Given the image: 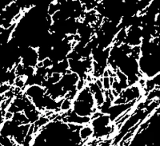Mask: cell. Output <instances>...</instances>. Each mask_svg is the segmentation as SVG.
Instances as JSON below:
<instances>
[{
	"label": "cell",
	"mask_w": 160,
	"mask_h": 146,
	"mask_svg": "<svg viewBox=\"0 0 160 146\" xmlns=\"http://www.w3.org/2000/svg\"><path fill=\"white\" fill-rule=\"evenodd\" d=\"M90 124L92 127L94 131L93 137L95 138H103L109 137L112 133L113 126L111 125L112 121L110 118L109 115L102 113L95 112L91 117Z\"/></svg>",
	"instance_id": "6da1fadb"
},
{
	"label": "cell",
	"mask_w": 160,
	"mask_h": 146,
	"mask_svg": "<svg viewBox=\"0 0 160 146\" xmlns=\"http://www.w3.org/2000/svg\"><path fill=\"white\" fill-rule=\"evenodd\" d=\"M46 94V89L42 85L34 84V85H27L25 90V96L31 101L39 111L43 110V100Z\"/></svg>",
	"instance_id": "7a4b0ae2"
},
{
	"label": "cell",
	"mask_w": 160,
	"mask_h": 146,
	"mask_svg": "<svg viewBox=\"0 0 160 146\" xmlns=\"http://www.w3.org/2000/svg\"><path fill=\"white\" fill-rule=\"evenodd\" d=\"M20 49V63L25 67L36 68L39 62L37 48L31 46H21Z\"/></svg>",
	"instance_id": "3957f363"
},
{
	"label": "cell",
	"mask_w": 160,
	"mask_h": 146,
	"mask_svg": "<svg viewBox=\"0 0 160 146\" xmlns=\"http://www.w3.org/2000/svg\"><path fill=\"white\" fill-rule=\"evenodd\" d=\"M142 91L136 84L131 85L122 90L118 94V98L113 101V103H128L137 101L141 97Z\"/></svg>",
	"instance_id": "277c9868"
},
{
	"label": "cell",
	"mask_w": 160,
	"mask_h": 146,
	"mask_svg": "<svg viewBox=\"0 0 160 146\" xmlns=\"http://www.w3.org/2000/svg\"><path fill=\"white\" fill-rule=\"evenodd\" d=\"M71 110L75 114L81 117H91V116L96 112V106H95V104L88 102V101L74 99L72 101Z\"/></svg>",
	"instance_id": "5b68a950"
},
{
	"label": "cell",
	"mask_w": 160,
	"mask_h": 146,
	"mask_svg": "<svg viewBox=\"0 0 160 146\" xmlns=\"http://www.w3.org/2000/svg\"><path fill=\"white\" fill-rule=\"evenodd\" d=\"M136 101L128 103H113L107 111V114H108L112 121H117L120 117L124 115L126 112H128L135 105Z\"/></svg>",
	"instance_id": "8992f818"
},
{
	"label": "cell",
	"mask_w": 160,
	"mask_h": 146,
	"mask_svg": "<svg viewBox=\"0 0 160 146\" xmlns=\"http://www.w3.org/2000/svg\"><path fill=\"white\" fill-rule=\"evenodd\" d=\"M18 123L12 119L5 120L0 127V136L2 137H8L12 138L15 134L17 127L18 126Z\"/></svg>",
	"instance_id": "52a82bcc"
},
{
	"label": "cell",
	"mask_w": 160,
	"mask_h": 146,
	"mask_svg": "<svg viewBox=\"0 0 160 146\" xmlns=\"http://www.w3.org/2000/svg\"><path fill=\"white\" fill-rule=\"evenodd\" d=\"M79 135L82 139V142L88 140V139L92 138L93 135H94V131H93V129L91 126V124H88L82 125L79 129Z\"/></svg>",
	"instance_id": "ba28073f"
},
{
	"label": "cell",
	"mask_w": 160,
	"mask_h": 146,
	"mask_svg": "<svg viewBox=\"0 0 160 146\" xmlns=\"http://www.w3.org/2000/svg\"><path fill=\"white\" fill-rule=\"evenodd\" d=\"M0 145L1 146H13L17 145L15 141L11 137H2L0 136Z\"/></svg>",
	"instance_id": "9c48e42d"
},
{
	"label": "cell",
	"mask_w": 160,
	"mask_h": 146,
	"mask_svg": "<svg viewBox=\"0 0 160 146\" xmlns=\"http://www.w3.org/2000/svg\"><path fill=\"white\" fill-rule=\"evenodd\" d=\"M5 112L6 110H4V109L0 105V127H1L2 124L3 123V121H5V117H4Z\"/></svg>",
	"instance_id": "30bf717a"
}]
</instances>
